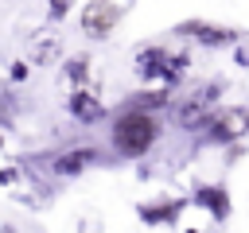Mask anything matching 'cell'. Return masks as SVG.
<instances>
[{
	"instance_id": "obj_9",
	"label": "cell",
	"mask_w": 249,
	"mask_h": 233,
	"mask_svg": "<svg viewBox=\"0 0 249 233\" xmlns=\"http://www.w3.org/2000/svg\"><path fill=\"white\" fill-rule=\"evenodd\" d=\"M191 206H198L210 217V225H222L233 214V198H230V186L226 183H198L191 190Z\"/></svg>"
},
{
	"instance_id": "obj_16",
	"label": "cell",
	"mask_w": 249,
	"mask_h": 233,
	"mask_svg": "<svg viewBox=\"0 0 249 233\" xmlns=\"http://www.w3.org/2000/svg\"><path fill=\"white\" fill-rule=\"evenodd\" d=\"M27 78H31V62H27V58H16V62L8 66V82H12V85H23Z\"/></svg>"
},
{
	"instance_id": "obj_2",
	"label": "cell",
	"mask_w": 249,
	"mask_h": 233,
	"mask_svg": "<svg viewBox=\"0 0 249 233\" xmlns=\"http://www.w3.org/2000/svg\"><path fill=\"white\" fill-rule=\"evenodd\" d=\"M187 70H191V50H171L163 43H144L132 62V74L144 85H167V89H175L187 78Z\"/></svg>"
},
{
	"instance_id": "obj_10",
	"label": "cell",
	"mask_w": 249,
	"mask_h": 233,
	"mask_svg": "<svg viewBox=\"0 0 249 233\" xmlns=\"http://www.w3.org/2000/svg\"><path fill=\"white\" fill-rule=\"evenodd\" d=\"M97 163H101V151L89 148V144H78V148H62V151L51 159V175H54V179H78V175H86V171L97 167Z\"/></svg>"
},
{
	"instance_id": "obj_6",
	"label": "cell",
	"mask_w": 249,
	"mask_h": 233,
	"mask_svg": "<svg viewBox=\"0 0 249 233\" xmlns=\"http://www.w3.org/2000/svg\"><path fill=\"white\" fill-rule=\"evenodd\" d=\"M121 19H124V8H121L117 0H86V4L78 8V27H82V35L93 39V43L109 39Z\"/></svg>"
},
{
	"instance_id": "obj_5",
	"label": "cell",
	"mask_w": 249,
	"mask_h": 233,
	"mask_svg": "<svg viewBox=\"0 0 249 233\" xmlns=\"http://www.w3.org/2000/svg\"><path fill=\"white\" fill-rule=\"evenodd\" d=\"M171 35L179 39H191L206 50H226V47H241V31L230 27V23H214V19H183L171 27Z\"/></svg>"
},
{
	"instance_id": "obj_11",
	"label": "cell",
	"mask_w": 249,
	"mask_h": 233,
	"mask_svg": "<svg viewBox=\"0 0 249 233\" xmlns=\"http://www.w3.org/2000/svg\"><path fill=\"white\" fill-rule=\"evenodd\" d=\"M66 113L78 120V124H97L105 116V101L97 97V89H70L66 93Z\"/></svg>"
},
{
	"instance_id": "obj_13",
	"label": "cell",
	"mask_w": 249,
	"mask_h": 233,
	"mask_svg": "<svg viewBox=\"0 0 249 233\" xmlns=\"http://www.w3.org/2000/svg\"><path fill=\"white\" fill-rule=\"evenodd\" d=\"M89 78H93V62H89V54H70V58H62L58 82H66L70 89H86Z\"/></svg>"
},
{
	"instance_id": "obj_3",
	"label": "cell",
	"mask_w": 249,
	"mask_h": 233,
	"mask_svg": "<svg viewBox=\"0 0 249 233\" xmlns=\"http://www.w3.org/2000/svg\"><path fill=\"white\" fill-rule=\"evenodd\" d=\"M222 93H226V78H206V82L191 85L183 97H175L171 120H175L183 132H202V124L222 109V105H218Z\"/></svg>"
},
{
	"instance_id": "obj_8",
	"label": "cell",
	"mask_w": 249,
	"mask_h": 233,
	"mask_svg": "<svg viewBox=\"0 0 249 233\" xmlns=\"http://www.w3.org/2000/svg\"><path fill=\"white\" fill-rule=\"evenodd\" d=\"M187 206H191V198H183V194H156V198L136 202V217L148 229H171V225H179Z\"/></svg>"
},
{
	"instance_id": "obj_17",
	"label": "cell",
	"mask_w": 249,
	"mask_h": 233,
	"mask_svg": "<svg viewBox=\"0 0 249 233\" xmlns=\"http://www.w3.org/2000/svg\"><path fill=\"white\" fill-rule=\"evenodd\" d=\"M19 183V167H0V186H16Z\"/></svg>"
},
{
	"instance_id": "obj_15",
	"label": "cell",
	"mask_w": 249,
	"mask_h": 233,
	"mask_svg": "<svg viewBox=\"0 0 249 233\" xmlns=\"http://www.w3.org/2000/svg\"><path fill=\"white\" fill-rule=\"evenodd\" d=\"M74 8H78V0H47V23H62Z\"/></svg>"
},
{
	"instance_id": "obj_18",
	"label": "cell",
	"mask_w": 249,
	"mask_h": 233,
	"mask_svg": "<svg viewBox=\"0 0 249 233\" xmlns=\"http://www.w3.org/2000/svg\"><path fill=\"white\" fill-rule=\"evenodd\" d=\"M233 62H237V66H249V50H245V47H233Z\"/></svg>"
},
{
	"instance_id": "obj_19",
	"label": "cell",
	"mask_w": 249,
	"mask_h": 233,
	"mask_svg": "<svg viewBox=\"0 0 249 233\" xmlns=\"http://www.w3.org/2000/svg\"><path fill=\"white\" fill-rule=\"evenodd\" d=\"M0 233H19V229H16L12 221H0Z\"/></svg>"
},
{
	"instance_id": "obj_12",
	"label": "cell",
	"mask_w": 249,
	"mask_h": 233,
	"mask_svg": "<svg viewBox=\"0 0 249 233\" xmlns=\"http://www.w3.org/2000/svg\"><path fill=\"white\" fill-rule=\"evenodd\" d=\"M171 105H175V93H171L167 85H144V89L128 93L121 109H132V113H156V116H160V113L171 109Z\"/></svg>"
},
{
	"instance_id": "obj_7",
	"label": "cell",
	"mask_w": 249,
	"mask_h": 233,
	"mask_svg": "<svg viewBox=\"0 0 249 233\" xmlns=\"http://www.w3.org/2000/svg\"><path fill=\"white\" fill-rule=\"evenodd\" d=\"M23 58H27L31 66H39V70L54 66V62L62 58V31H58V23H39V27H31L27 39H23Z\"/></svg>"
},
{
	"instance_id": "obj_20",
	"label": "cell",
	"mask_w": 249,
	"mask_h": 233,
	"mask_svg": "<svg viewBox=\"0 0 249 233\" xmlns=\"http://www.w3.org/2000/svg\"><path fill=\"white\" fill-rule=\"evenodd\" d=\"M183 233H202V229H195V225H187V229H183Z\"/></svg>"
},
{
	"instance_id": "obj_14",
	"label": "cell",
	"mask_w": 249,
	"mask_h": 233,
	"mask_svg": "<svg viewBox=\"0 0 249 233\" xmlns=\"http://www.w3.org/2000/svg\"><path fill=\"white\" fill-rule=\"evenodd\" d=\"M16 116H19V97L12 93L8 82H0V132L16 128Z\"/></svg>"
},
{
	"instance_id": "obj_4",
	"label": "cell",
	"mask_w": 249,
	"mask_h": 233,
	"mask_svg": "<svg viewBox=\"0 0 249 233\" xmlns=\"http://www.w3.org/2000/svg\"><path fill=\"white\" fill-rule=\"evenodd\" d=\"M241 140H249V105H222L198 132V144L202 148H237Z\"/></svg>"
},
{
	"instance_id": "obj_21",
	"label": "cell",
	"mask_w": 249,
	"mask_h": 233,
	"mask_svg": "<svg viewBox=\"0 0 249 233\" xmlns=\"http://www.w3.org/2000/svg\"><path fill=\"white\" fill-rule=\"evenodd\" d=\"M0 148H4V132H0Z\"/></svg>"
},
{
	"instance_id": "obj_1",
	"label": "cell",
	"mask_w": 249,
	"mask_h": 233,
	"mask_svg": "<svg viewBox=\"0 0 249 233\" xmlns=\"http://www.w3.org/2000/svg\"><path fill=\"white\" fill-rule=\"evenodd\" d=\"M163 136V120L156 113H132L117 109L109 120V144L117 159H144Z\"/></svg>"
}]
</instances>
